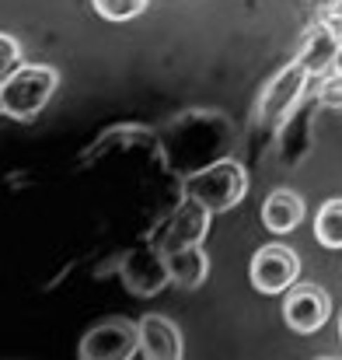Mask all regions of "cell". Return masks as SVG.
Segmentation results:
<instances>
[{
  "label": "cell",
  "instance_id": "cell-1",
  "mask_svg": "<svg viewBox=\"0 0 342 360\" xmlns=\"http://www.w3.org/2000/svg\"><path fill=\"white\" fill-rule=\"evenodd\" d=\"M157 143H161L168 168L178 175H189V172H199L228 158L230 143H234V126L228 122V116L213 109H189L164 126Z\"/></svg>",
  "mask_w": 342,
  "mask_h": 360
},
{
  "label": "cell",
  "instance_id": "cell-2",
  "mask_svg": "<svg viewBox=\"0 0 342 360\" xmlns=\"http://www.w3.org/2000/svg\"><path fill=\"white\" fill-rule=\"evenodd\" d=\"M248 193V172L241 161L234 158H221L199 172H189L182 175V196L203 203L210 214H224V210H234Z\"/></svg>",
  "mask_w": 342,
  "mask_h": 360
},
{
  "label": "cell",
  "instance_id": "cell-9",
  "mask_svg": "<svg viewBox=\"0 0 342 360\" xmlns=\"http://www.w3.org/2000/svg\"><path fill=\"white\" fill-rule=\"evenodd\" d=\"M210 210L189 196H182V203L168 214V221L161 224V231L154 235V241L171 252V248H182V245H203L206 231H210Z\"/></svg>",
  "mask_w": 342,
  "mask_h": 360
},
{
  "label": "cell",
  "instance_id": "cell-12",
  "mask_svg": "<svg viewBox=\"0 0 342 360\" xmlns=\"http://www.w3.org/2000/svg\"><path fill=\"white\" fill-rule=\"evenodd\" d=\"M182 333L164 315H143L140 319V354L150 360H178L182 357Z\"/></svg>",
  "mask_w": 342,
  "mask_h": 360
},
{
  "label": "cell",
  "instance_id": "cell-5",
  "mask_svg": "<svg viewBox=\"0 0 342 360\" xmlns=\"http://www.w3.org/2000/svg\"><path fill=\"white\" fill-rule=\"evenodd\" d=\"M119 276L122 283L136 294V297H154L157 290H164L171 283V273H168V255L157 241L150 245H136L122 255L119 262Z\"/></svg>",
  "mask_w": 342,
  "mask_h": 360
},
{
  "label": "cell",
  "instance_id": "cell-8",
  "mask_svg": "<svg viewBox=\"0 0 342 360\" xmlns=\"http://www.w3.org/2000/svg\"><path fill=\"white\" fill-rule=\"evenodd\" d=\"M332 315V297L318 283H294L283 297V319L297 336L318 333Z\"/></svg>",
  "mask_w": 342,
  "mask_h": 360
},
{
  "label": "cell",
  "instance_id": "cell-21",
  "mask_svg": "<svg viewBox=\"0 0 342 360\" xmlns=\"http://www.w3.org/2000/svg\"><path fill=\"white\" fill-rule=\"evenodd\" d=\"M339 340H342V319H339Z\"/></svg>",
  "mask_w": 342,
  "mask_h": 360
},
{
  "label": "cell",
  "instance_id": "cell-10",
  "mask_svg": "<svg viewBox=\"0 0 342 360\" xmlns=\"http://www.w3.org/2000/svg\"><path fill=\"white\" fill-rule=\"evenodd\" d=\"M339 32H342V25L329 21V18H322V21L304 35V42H301V49H297V60L308 67L311 77H325V74H332V67H336V53H339Z\"/></svg>",
  "mask_w": 342,
  "mask_h": 360
},
{
  "label": "cell",
  "instance_id": "cell-13",
  "mask_svg": "<svg viewBox=\"0 0 342 360\" xmlns=\"http://www.w3.org/2000/svg\"><path fill=\"white\" fill-rule=\"evenodd\" d=\"M304 221V200L294 189H272L262 203V224L272 235H290Z\"/></svg>",
  "mask_w": 342,
  "mask_h": 360
},
{
  "label": "cell",
  "instance_id": "cell-16",
  "mask_svg": "<svg viewBox=\"0 0 342 360\" xmlns=\"http://www.w3.org/2000/svg\"><path fill=\"white\" fill-rule=\"evenodd\" d=\"M105 21H133L147 11V0H91Z\"/></svg>",
  "mask_w": 342,
  "mask_h": 360
},
{
  "label": "cell",
  "instance_id": "cell-6",
  "mask_svg": "<svg viewBox=\"0 0 342 360\" xmlns=\"http://www.w3.org/2000/svg\"><path fill=\"white\" fill-rule=\"evenodd\" d=\"M248 276H251V287L262 290V294H287L301 276V259L290 245L272 241V245H262L251 255Z\"/></svg>",
  "mask_w": 342,
  "mask_h": 360
},
{
  "label": "cell",
  "instance_id": "cell-4",
  "mask_svg": "<svg viewBox=\"0 0 342 360\" xmlns=\"http://www.w3.org/2000/svg\"><path fill=\"white\" fill-rule=\"evenodd\" d=\"M308 81H311V74H308V67H304L301 60H294V63H287L283 70H276V77H272V81L262 88V95H258L255 120L262 122V126H269V129H276L279 122L304 102Z\"/></svg>",
  "mask_w": 342,
  "mask_h": 360
},
{
  "label": "cell",
  "instance_id": "cell-19",
  "mask_svg": "<svg viewBox=\"0 0 342 360\" xmlns=\"http://www.w3.org/2000/svg\"><path fill=\"white\" fill-rule=\"evenodd\" d=\"M325 18L336 21V25H342V0H332V4L325 7Z\"/></svg>",
  "mask_w": 342,
  "mask_h": 360
},
{
  "label": "cell",
  "instance_id": "cell-17",
  "mask_svg": "<svg viewBox=\"0 0 342 360\" xmlns=\"http://www.w3.org/2000/svg\"><path fill=\"white\" fill-rule=\"evenodd\" d=\"M21 67V42L7 32H0V84Z\"/></svg>",
  "mask_w": 342,
  "mask_h": 360
},
{
  "label": "cell",
  "instance_id": "cell-20",
  "mask_svg": "<svg viewBox=\"0 0 342 360\" xmlns=\"http://www.w3.org/2000/svg\"><path fill=\"white\" fill-rule=\"evenodd\" d=\"M332 74H342V32H339V53H336V67H332Z\"/></svg>",
  "mask_w": 342,
  "mask_h": 360
},
{
  "label": "cell",
  "instance_id": "cell-18",
  "mask_svg": "<svg viewBox=\"0 0 342 360\" xmlns=\"http://www.w3.org/2000/svg\"><path fill=\"white\" fill-rule=\"evenodd\" d=\"M318 102L329 109H342V74H325L318 88Z\"/></svg>",
  "mask_w": 342,
  "mask_h": 360
},
{
  "label": "cell",
  "instance_id": "cell-14",
  "mask_svg": "<svg viewBox=\"0 0 342 360\" xmlns=\"http://www.w3.org/2000/svg\"><path fill=\"white\" fill-rule=\"evenodd\" d=\"M164 255H168L171 283L182 287V290H196L210 273V255L203 252V245H182V248L164 252Z\"/></svg>",
  "mask_w": 342,
  "mask_h": 360
},
{
  "label": "cell",
  "instance_id": "cell-11",
  "mask_svg": "<svg viewBox=\"0 0 342 360\" xmlns=\"http://www.w3.org/2000/svg\"><path fill=\"white\" fill-rule=\"evenodd\" d=\"M311 129H315V102H301L287 120L279 122L276 150H279V161L287 168L301 165L304 154L311 150Z\"/></svg>",
  "mask_w": 342,
  "mask_h": 360
},
{
  "label": "cell",
  "instance_id": "cell-15",
  "mask_svg": "<svg viewBox=\"0 0 342 360\" xmlns=\"http://www.w3.org/2000/svg\"><path fill=\"white\" fill-rule=\"evenodd\" d=\"M315 238L325 248H342V200L322 203V210L315 217Z\"/></svg>",
  "mask_w": 342,
  "mask_h": 360
},
{
  "label": "cell",
  "instance_id": "cell-22",
  "mask_svg": "<svg viewBox=\"0 0 342 360\" xmlns=\"http://www.w3.org/2000/svg\"><path fill=\"white\" fill-rule=\"evenodd\" d=\"M0 116H4V105H0Z\"/></svg>",
  "mask_w": 342,
  "mask_h": 360
},
{
  "label": "cell",
  "instance_id": "cell-3",
  "mask_svg": "<svg viewBox=\"0 0 342 360\" xmlns=\"http://www.w3.org/2000/svg\"><path fill=\"white\" fill-rule=\"evenodd\" d=\"M60 84V74L56 67H46V63H21L4 84H0V105H4V116L11 120H35L46 102L53 98Z\"/></svg>",
  "mask_w": 342,
  "mask_h": 360
},
{
  "label": "cell",
  "instance_id": "cell-7",
  "mask_svg": "<svg viewBox=\"0 0 342 360\" xmlns=\"http://www.w3.org/2000/svg\"><path fill=\"white\" fill-rule=\"evenodd\" d=\"M81 360H129L140 354V322L105 319L91 326L81 340Z\"/></svg>",
  "mask_w": 342,
  "mask_h": 360
}]
</instances>
